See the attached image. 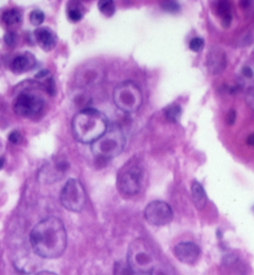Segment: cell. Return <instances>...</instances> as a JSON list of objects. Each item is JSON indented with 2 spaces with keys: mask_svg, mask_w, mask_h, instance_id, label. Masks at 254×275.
Masks as SVG:
<instances>
[{
  "mask_svg": "<svg viewBox=\"0 0 254 275\" xmlns=\"http://www.w3.org/2000/svg\"><path fill=\"white\" fill-rule=\"evenodd\" d=\"M30 241L34 252L40 258H59L64 253L67 246L65 225L57 217H47L34 227Z\"/></svg>",
  "mask_w": 254,
  "mask_h": 275,
  "instance_id": "1",
  "label": "cell"
},
{
  "mask_svg": "<svg viewBox=\"0 0 254 275\" xmlns=\"http://www.w3.org/2000/svg\"><path fill=\"white\" fill-rule=\"evenodd\" d=\"M71 127L77 141L92 144L104 134L109 127V121L104 113L98 109L85 108L74 116Z\"/></svg>",
  "mask_w": 254,
  "mask_h": 275,
  "instance_id": "2",
  "label": "cell"
},
{
  "mask_svg": "<svg viewBox=\"0 0 254 275\" xmlns=\"http://www.w3.org/2000/svg\"><path fill=\"white\" fill-rule=\"evenodd\" d=\"M126 145V137L120 125L113 123L108 127L103 136L92 143V154L101 162H106L119 156Z\"/></svg>",
  "mask_w": 254,
  "mask_h": 275,
  "instance_id": "3",
  "label": "cell"
},
{
  "mask_svg": "<svg viewBox=\"0 0 254 275\" xmlns=\"http://www.w3.org/2000/svg\"><path fill=\"white\" fill-rule=\"evenodd\" d=\"M126 262L136 275H147L156 266V255L147 241L137 238L129 245Z\"/></svg>",
  "mask_w": 254,
  "mask_h": 275,
  "instance_id": "4",
  "label": "cell"
},
{
  "mask_svg": "<svg viewBox=\"0 0 254 275\" xmlns=\"http://www.w3.org/2000/svg\"><path fill=\"white\" fill-rule=\"evenodd\" d=\"M144 179V170L135 158L128 161L120 170L117 179L119 191L128 196H134L141 191Z\"/></svg>",
  "mask_w": 254,
  "mask_h": 275,
  "instance_id": "5",
  "label": "cell"
},
{
  "mask_svg": "<svg viewBox=\"0 0 254 275\" xmlns=\"http://www.w3.org/2000/svg\"><path fill=\"white\" fill-rule=\"evenodd\" d=\"M115 104L120 110L133 113L138 110L143 102V95L137 84L131 81H123L114 89Z\"/></svg>",
  "mask_w": 254,
  "mask_h": 275,
  "instance_id": "6",
  "label": "cell"
},
{
  "mask_svg": "<svg viewBox=\"0 0 254 275\" xmlns=\"http://www.w3.org/2000/svg\"><path fill=\"white\" fill-rule=\"evenodd\" d=\"M62 206L72 212H81L86 204V193L78 179H70L60 192Z\"/></svg>",
  "mask_w": 254,
  "mask_h": 275,
  "instance_id": "7",
  "label": "cell"
},
{
  "mask_svg": "<svg viewBox=\"0 0 254 275\" xmlns=\"http://www.w3.org/2000/svg\"><path fill=\"white\" fill-rule=\"evenodd\" d=\"M45 106L46 102L43 97L29 92H22L15 99L13 108L17 116L32 118L40 114Z\"/></svg>",
  "mask_w": 254,
  "mask_h": 275,
  "instance_id": "8",
  "label": "cell"
},
{
  "mask_svg": "<svg viewBox=\"0 0 254 275\" xmlns=\"http://www.w3.org/2000/svg\"><path fill=\"white\" fill-rule=\"evenodd\" d=\"M173 217L170 206L161 200L151 202L144 210V218L149 224L155 226H164L169 224Z\"/></svg>",
  "mask_w": 254,
  "mask_h": 275,
  "instance_id": "9",
  "label": "cell"
},
{
  "mask_svg": "<svg viewBox=\"0 0 254 275\" xmlns=\"http://www.w3.org/2000/svg\"><path fill=\"white\" fill-rule=\"evenodd\" d=\"M174 255L185 264L193 265L200 257L201 249L195 242H182L175 245Z\"/></svg>",
  "mask_w": 254,
  "mask_h": 275,
  "instance_id": "10",
  "label": "cell"
},
{
  "mask_svg": "<svg viewBox=\"0 0 254 275\" xmlns=\"http://www.w3.org/2000/svg\"><path fill=\"white\" fill-rule=\"evenodd\" d=\"M69 163L66 159H57L52 165H49L43 170L41 173V181L44 183L51 184L57 182L63 179L66 172L68 171Z\"/></svg>",
  "mask_w": 254,
  "mask_h": 275,
  "instance_id": "11",
  "label": "cell"
},
{
  "mask_svg": "<svg viewBox=\"0 0 254 275\" xmlns=\"http://www.w3.org/2000/svg\"><path fill=\"white\" fill-rule=\"evenodd\" d=\"M222 272L225 275H246V265L238 255L229 254L223 258L221 263Z\"/></svg>",
  "mask_w": 254,
  "mask_h": 275,
  "instance_id": "12",
  "label": "cell"
},
{
  "mask_svg": "<svg viewBox=\"0 0 254 275\" xmlns=\"http://www.w3.org/2000/svg\"><path fill=\"white\" fill-rule=\"evenodd\" d=\"M36 43L45 52H50L54 49L57 43L55 32L49 27H40L34 32Z\"/></svg>",
  "mask_w": 254,
  "mask_h": 275,
  "instance_id": "13",
  "label": "cell"
},
{
  "mask_svg": "<svg viewBox=\"0 0 254 275\" xmlns=\"http://www.w3.org/2000/svg\"><path fill=\"white\" fill-rule=\"evenodd\" d=\"M207 67L213 74L223 72L227 67L226 53L220 48H213L207 56Z\"/></svg>",
  "mask_w": 254,
  "mask_h": 275,
  "instance_id": "14",
  "label": "cell"
},
{
  "mask_svg": "<svg viewBox=\"0 0 254 275\" xmlns=\"http://www.w3.org/2000/svg\"><path fill=\"white\" fill-rule=\"evenodd\" d=\"M35 64H36V60L33 54L27 53V54L17 56L11 61L10 68L14 74H22L33 69Z\"/></svg>",
  "mask_w": 254,
  "mask_h": 275,
  "instance_id": "15",
  "label": "cell"
},
{
  "mask_svg": "<svg viewBox=\"0 0 254 275\" xmlns=\"http://www.w3.org/2000/svg\"><path fill=\"white\" fill-rule=\"evenodd\" d=\"M191 196L193 203L198 210H202L207 203V194L204 188L199 182H193L191 185Z\"/></svg>",
  "mask_w": 254,
  "mask_h": 275,
  "instance_id": "16",
  "label": "cell"
},
{
  "mask_svg": "<svg viewBox=\"0 0 254 275\" xmlns=\"http://www.w3.org/2000/svg\"><path fill=\"white\" fill-rule=\"evenodd\" d=\"M85 13L84 7L78 1H71L67 7V16L69 20L73 22H78L83 19Z\"/></svg>",
  "mask_w": 254,
  "mask_h": 275,
  "instance_id": "17",
  "label": "cell"
},
{
  "mask_svg": "<svg viewBox=\"0 0 254 275\" xmlns=\"http://www.w3.org/2000/svg\"><path fill=\"white\" fill-rule=\"evenodd\" d=\"M2 19L6 26H17L22 21V14L15 8L8 9L2 14Z\"/></svg>",
  "mask_w": 254,
  "mask_h": 275,
  "instance_id": "18",
  "label": "cell"
},
{
  "mask_svg": "<svg viewBox=\"0 0 254 275\" xmlns=\"http://www.w3.org/2000/svg\"><path fill=\"white\" fill-rule=\"evenodd\" d=\"M182 113V107L176 103H172V104L169 105L165 109V116H166L167 119L169 121L173 122V123L178 122L180 120Z\"/></svg>",
  "mask_w": 254,
  "mask_h": 275,
  "instance_id": "19",
  "label": "cell"
},
{
  "mask_svg": "<svg viewBox=\"0 0 254 275\" xmlns=\"http://www.w3.org/2000/svg\"><path fill=\"white\" fill-rule=\"evenodd\" d=\"M98 9L106 17H111L116 13V5L111 0H101L98 3Z\"/></svg>",
  "mask_w": 254,
  "mask_h": 275,
  "instance_id": "20",
  "label": "cell"
},
{
  "mask_svg": "<svg viewBox=\"0 0 254 275\" xmlns=\"http://www.w3.org/2000/svg\"><path fill=\"white\" fill-rule=\"evenodd\" d=\"M114 275H137L132 270L127 262H119L115 263L114 266Z\"/></svg>",
  "mask_w": 254,
  "mask_h": 275,
  "instance_id": "21",
  "label": "cell"
},
{
  "mask_svg": "<svg viewBox=\"0 0 254 275\" xmlns=\"http://www.w3.org/2000/svg\"><path fill=\"white\" fill-rule=\"evenodd\" d=\"M45 18H46V16H45L44 12L40 9L32 11L31 12L30 17H29L31 23L34 26H41L45 21Z\"/></svg>",
  "mask_w": 254,
  "mask_h": 275,
  "instance_id": "22",
  "label": "cell"
},
{
  "mask_svg": "<svg viewBox=\"0 0 254 275\" xmlns=\"http://www.w3.org/2000/svg\"><path fill=\"white\" fill-rule=\"evenodd\" d=\"M161 8L168 13H178L181 9L179 2L175 1H163L161 4Z\"/></svg>",
  "mask_w": 254,
  "mask_h": 275,
  "instance_id": "23",
  "label": "cell"
},
{
  "mask_svg": "<svg viewBox=\"0 0 254 275\" xmlns=\"http://www.w3.org/2000/svg\"><path fill=\"white\" fill-rule=\"evenodd\" d=\"M151 275H175L172 268L167 265H156L151 272Z\"/></svg>",
  "mask_w": 254,
  "mask_h": 275,
  "instance_id": "24",
  "label": "cell"
},
{
  "mask_svg": "<svg viewBox=\"0 0 254 275\" xmlns=\"http://www.w3.org/2000/svg\"><path fill=\"white\" fill-rule=\"evenodd\" d=\"M205 42L202 37H195L189 42V47L191 51L194 52H200L204 49Z\"/></svg>",
  "mask_w": 254,
  "mask_h": 275,
  "instance_id": "25",
  "label": "cell"
},
{
  "mask_svg": "<svg viewBox=\"0 0 254 275\" xmlns=\"http://www.w3.org/2000/svg\"><path fill=\"white\" fill-rule=\"evenodd\" d=\"M231 5L228 1H221L219 3L217 8V13L221 18L231 15Z\"/></svg>",
  "mask_w": 254,
  "mask_h": 275,
  "instance_id": "26",
  "label": "cell"
},
{
  "mask_svg": "<svg viewBox=\"0 0 254 275\" xmlns=\"http://www.w3.org/2000/svg\"><path fill=\"white\" fill-rule=\"evenodd\" d=\"M4 42L9 47H15L18 42V34L15 32H8L4 35Z\"/></svg>",
  "mask_w": 254,
  "mask_h": 275,
  "instance_id": "27",
  "label": "cell"
},
{
  "mask_svg": "<svg viewBox=\"0 0 254 275\" xmlns=\"http://www.w3.org/2000/svg\"><path fill=\"white\" fill-rule=\"evenodd\" d=\"M46 92L50 95L51 96H54L57 93V88H56L55 81H54L53 77H48L47 79L45 81L44 85Z\"/></svg>",
  "mask_w": 254,
  "mask_h": 275,
  "instance_id": "28",
  "label": "cell"
},
{
  "mask_svg": "<svg viewBox=\"0 0 254 275\" xmlns=\"http://www.w3.org/2000/svg\"><path fill=\"white\" fill-rule=\"evenodd\" d=\"M22 136L17 130H14L8 135V141L14 144H19L22 141Z\"/></svg>",
  "mask_w": 254,
  "mask_h": 275,
  "instance_id": "29",
  "label": "cell"
},
{
  "mask_svg": "<svg viewBox=\"0 0 254 275\" xmlns=\"http://www.w3.org/2000/svg\"><path fill=\"white\" fill-rule=\"evenodd\" d=\"M237 112L234 109H231L227 112V116H226V121L227 124L232 126L235 123L236 120H237Z\"/></svg>",
  "mask_w": 254,
  "mask_h": 275,
  "instance_id": "30",
  "label": "cell"
},
{
  "mask_svg": "<svg viewBox=\"0 0 254 275\" xmlns=\"http://www.w3.org/2000/svg\"><path fill=\"white\" fill-rule=\"evenodd\" d=\"M232 21V15H227V16L221 18V26H222V27L224 28V29H229V28L231 27Z\"/></svg>",
  "mask_w": 254,
  "mask_h": 275,
  "instance_id": "31",
  "label": "cell"
},
{
  "mask_svg": "<svg viewBox=\"0 0 254 275\" xmlns=\"http://www.w3.org/2000/svg\"><path fill=\"white\" fill-rule=\"evenodd\" d=\"M242 73L244 76L247 78H252L254 77V73L252 69L248 66H245L242 68Z\"/></svg>",
  "mask_w": 254,
  "mask_h": 275,
  "instance_id": "32",
  "label": "cell"
},
{
  "mask_svg": "<svg viewBox=\"0 0 254 275\" xmlns=\"http://www.w3.org/2000/svg\"><path fill=\"white\" fill-rule=\"evenodd\" d=\"M50 75V71L47 69H43L39 71L37 74L35 75L34 78L36 79H43V78H48Z\"/></svg>",
  "mask_w": 254,
  "mask_h": 275,
  "instance_id": "33",
  "label": "cell"
},
{
  "mask_svg": "<svg viewBox=\"0 0 254 275\" xmlns=\"http://www.w3.org/2000/svg\"><path fill=\"white\" fill-rule=\"evenodd\" d=\"M246 144H248V146H252L254 147V133H251V135L247 137L246 138Z\"/></svg>",
  "mask_w": 254,
  "mask_h": 275,
  "instance_id": "34",
  "label": "cell"
},
{
  "mask_svg": "<svg viewBox=\"0 0 254 275\" xmlns=\"http://www.w3.org/2000/svg\"><path fill=\"white\" fill-rule=\"evenodd\" d=\"M36 275H58L54 272H49V271H43V272H39Z\"/></svg>",
  "mask_w": 254,
  "mask_h": 275,
  "instance_id": "35",
  "label": "cell"
},
{
  "mask_svg": "<svg viewBox=\"0 0 254 275\" xmlns=\"http://www.w3.org/2000/svg\"><path fill=\"white\" fill-rule=\"evenodd\" d=\"M5 165V158H0V170L2 169Z\"/></svg>",
  "mask_w": 254,
  "mask_h": 275,
  "instance_id": "36",
  "label": "cell"
}]
</instances>
